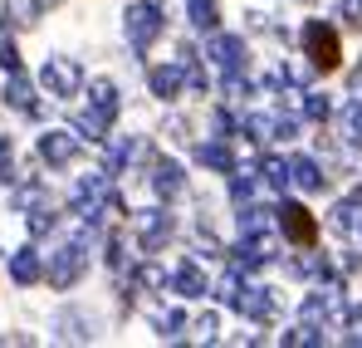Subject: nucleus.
<instances>
[{
	"instance_id": "f257e3e1",
	"label": "nucleus",
	"mask_w": 362,
	"mask_h": 348,
	"mask_svg": "<svg viewBox=\"0 0 362 348\" xmlns=\"http://www.w3.org/2000/svg\"><path fill=\"white\" fill-rule=\"evenodd\" d=\"M308 45H313V55H318V64H323V69H333V64H338V40H333V35L313 30V35H308Z\"/></svg>"
}]
</instances>
